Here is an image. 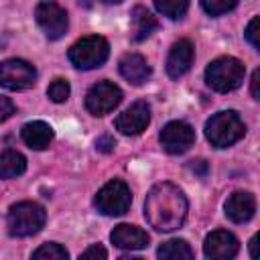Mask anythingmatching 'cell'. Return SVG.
Returning a JSON list of instances; mask_svg holds the SVG:
<instances>
[{"mask_svg":"<svg viewBox=\"0 0 260 260\" xmlns=\"http://www.w3.org/2000/svg\"><path fill=\"white\" fill-rule=\"evenodd\" d=\"M130 16H132V41L136 43L148 39L158 28L156 16H152V12L146 6H134Z\"/></svg>","mask_w":260,"mask_h":260,"instance_id":"18","label":"cell"},{"mask_svg":"<svg viewBox=\"0 0 260 260\" xmlns=\"http://www.w3.org/2000/svg\"><path fill=\"white\" fill-rule=\"evenodd\" d=\"M258 236H254L252 240H250V256H252V260H258Z\"/></svg>","mask_w":260,"mask_h":260,"instance_id":"31","label":"cell"},{"mask_svg":"<svg viewBox=\"0 0 260 260\" xmlns=\"http://www.w3.org/2000/svg\"><path fill=\"white\" fill-rule=\"evenodd\" d=\"M30 260H69V254L61 244L49 242V244H43L41 248H37L32 252Z\"/></svg>","mask_w":260,"mask_h":260,"instance_id":"22","label":"cell"},{"mask_svg":"<svg viewBox=\"0 0 260 260\" xmlns=\"http://www.w3.org/2000/svg\"><path fill=\"white\" fill-rule=\"evenodd\" d=\"M244 73H246V67L240 59H236V57H217L207 65L205 81L211 89H215L219 93H228V91H234L242 85Z\"/></svg>","mask_w":260,"mask_h":260,"instance_id":"2","label":"cell"},{"mask_svg":"<svg viewBox=\"0 0 260 260\" xmlns=\"http://www.w3.org/2000/svg\"><path fill=\"white\" fill-rule=\"evenodd\" d=\"M114 146H116V140H114L110 134H102V136L95 140V148H98L100 152H112Z\"/></svg>","mask_w":260,"mask_h":260,"instance_id":"27","label":"cell"},{"mask_svg":"<svg viewBox=\"0 0 260 260\" xmlns=\"http://www.w3.org/2000/svg\"><path fill=\"white\" fill-rule=\"evenodd\" d=\"M256 211V199L248 191H236L225 201V215L234 223H246Z\"/></svg>","mask_w":260,"mask_h":260,"instance_id":"15","label":"cell"},{"mask_svg":"<svg viewBox=\"0 0 260 260\" xmlns=\"http://www.w3.org/2000/svg\"><path fill=\"white\" fill-rule=\"evenodd\" d=\"M150 122V106L146 102H134L130 108H126L116 118V130H120L126 136H136L146 130Z\"/></svg>","mask_w":260,"mask_h":260,"instance_id":"12","label":"cell"},{"mask_svg":"<svg viewBox=\"0 0 260 260\" xmlns=\"http://www.w3.org/2000/svg\"><path fill=\"white\" fill-rule=\"evenodd\" d=\"M238 250H240V242L228 230L211 232L203 244V252L209 260H234Z\"/></svg>","mask_w":260,"mask_h":260,"instance_id":"11","label":"cell"},{"mask_svg":"<svg viewBox=\"0 0 260 260\" xmlns=\"http://www.w3.org/2000/svg\"><path fill=\"white\" fill-rule=\"evenodd\" d=\"M118 260H144V258H140V256H120Z\"/></svg>","mask_w":260,"mask_h":260,"instance_id":"32","label":"cell"},{"mask_svg":"<svg viewBox=\"0 0 260 260\" xmlns=\"http://www.w3.org/2000/svg\"><path fill=\"white\" fill-rule=\"evenodd\" d=\"M154 8L171 20H179L189 10V2H185V0H156Z\"/></svg>","mask_w":260,"mask_h":260,"instance_id":"21","label":"cell"},{"mask_svg":"<svg viewBox=\"0 0 260 260\" xmlns=\"http://www.w3.org/2000/svg\"><path fill=\"white\" fill-rule=\"evenodd\" d=\"M250 85H252V98H254V100H260V89H258V85H260V69H256V71L252 73Z\"/></svg>","mask_w":260,"mask_h":260,"instance_id":"30","label":"cell"},{"mask_svg":"<svg viewBox=\"0 0 260 260\" xmlns=\"http://www.w3.org/2000/svg\"><path fill=\"white\" fill-rule=\"evenodd\" d=\"M26 171V158L16 150L0 152V179H14Z\"/></svg>","mask_w":260,"mask_h":260,"instance_id":"20","label":"cell"},{"mask_svg":"<svg viewBox=\"0 0 260 260\" xmlns=\"http://www.w3.org/2000/svg\"><path fill=\"white\" fill-rule=\"evenodd\" d=\"M158 140H160V146L169 154H183L193 146L195 130L183 120H173L160 130Z\"/></svg>","mask_w":260,"mask_h":260,"instance_id":"10","label":"cell"},{"mask_svg":"<svg viewBox=\"0 0 260 260\" xmlns=\"http://www.w3.org/2000/svg\"><path fill=\"white\" fill-rule=\"evenodd\" d=\"M106 258H108L106 248H104V246H100V244L89 246V248L79 256V260H106Z\"/></svg>","mask_w":260,"mask_h":260,"instance_id":"26","label":"cell"},{"mask_svg":"<svg viewBox=\"0 0 260 260\" xmlns=\"http://www.w3.org/2000/svg\"><path fill=\"white\" fill-rule=\"evenodd\" d=\"M12 114H14V104H12L8 98L0 95V122L8 120Z\"/></svg>","mask_w":260,"mask_h":260,"instance_id":"28","label":"cell"},{"mask_svg":"<svg viewBox=\"0 0 260 260\" xmlns=\"http://www.w3.org/2000/svg\"><path fill=\"white\" fill-rule=\"evenodd\" d=\"M189 169H191L197 177H205V175H207V171H209V167H207V162H205L203 158L191 160V162H189Z\"/></svg>","mask_w":260,"mask_h":260,"instance_id":"29","label":"cell"},{"mask_svg":"<svg viewBox=\"0 0 260 260\" xmlns=\"http://www.w3.org/2000/svg\"><path fill=\"white\" fill-rule=\"evenodd\" d=\"M45 219H47V213L39 203H35V201L14 203L8 209V217H6L8 234L14 238L32 236L45 225Z\"/></svg>","mask_w":260,"mask_h":260,"instance_id":"4","label":"cell"},{"mask_svg":"<svg viewBox=\"0 0 260 260\" xmlns=\"http://www.w3.org/2000/svg\"><path fill=\"white\" fill-rule=\"evenodd\" d=\"M37 81V69L24 59H6L0 63V85L10 91H22Z\"/></svg>","mask_w":260,"mask_h":260,"instance_id":"7","label":"cell"},{"mask_svg":"<svg viewBox=\"0 0 260 260\" xmlns=\"http://www.w3.org/2000/svg\"><path fill=\"white\" fill-rule=\"evenodd\" d=\"M238 6L236 0H203L201 2V8L209 14V16H221L230 10H234Z\"/></svg>","mask_w":260,"mask_h":260,"instance_id":"23","label":"cell"},{"mask_svg":"<svg viewBox=\"0 0 260 260\" xmlns=\"http://www.w3.org/2000/svg\"><path fill=\"white\" fill-rule=\"evenodd\" d=\"M110 240H112L114 246H118L122 250H142L150 242V238L144 230H140L136 225H130V223L116 225L110 234Z\"/></svg>","mask_w":260,"mask_h":260,"instance_id":"14","label":"cell"},{"mask_svg":"<svg viewBox=\"0 0 260 260\" xmlns=\"http://www.w3.org/2000/svg\"><path fill=\"white\" fill-rule=\"evenodd\" d=\"M244 134H246V126L242 118L232 110L217 112L205 122V136L215 148H228L236 144Z\"/></svg>","mask_w":260,"mask_h":260,"instance_id":"3","label":"cell"},{"mask_svg":"<svg viewBox=\"0 0 260 260\" xmlns=\"http://www.w3.org/2000/svg\"><path fill=\"white\" fill-rule=\"evenodd\" d=\"M187 197L173 183L154 185L144 201V217L158 232H173L185 223L187 217Z\"/></svg>","mask_w":260,"mask_h":260,"instance_id":"1","label":"cell"},{"mask_svg":"<svg viewBox=\"0 0 260 260\" xmlns=\"http://www.w3.org/2000/svg\"><path fill=\"white\" fill-rule=\"evenodd\" d=\"M120 73L126 81H130L132 85H142L148 77H150V65L148 61L138 55V53H128L120 59Z\"/></svg>","mask_w":260,"mask_h":260,"instance_id":"16","label":"cell"},{"mask_svg":"<svg viewBox=\"0 0 260 260\" xmlns=\"http://www.w3.org/2000/svg\"><path fill=\"white\" fill-rule=\"evenodd\" d=\"M35 16H37L39 26L47 35V39L57 41L67 32L69 18H67V12L63 6L55 4V2H41V4H37Z\"/></svg>","mask_w":260,"mask_h":260,"instance_id":"9","label":"cell"},{"mask_svg":"<svg viewBox=\"0 0 260 260\" xmlns=\"http://www.w3.org/2000/svg\"><path fill=\"white\" fill-rule=\"evenodd\" d=\"M122 102V89L112 81H98L85 95V108L93 116H106Z\"/></svg>","mask_w":260,"mask_h":260,"instance_id":"8","label":"cell"},{"mask_svg":"<svg viewBox=\"0 0 260 260\" xmlns=\"http://www.w3.org/2000/svg\"><path fill=\"white\" fill-rule=\"evenodd\" d=\"M69 93H71V87H69V83H67L65 79H61V77H57V79L49 85V89H47V95H49L55 104L65 102V100L69 98Z\"/></svg>","mask_w":260,"mask_h":260,"instance_id":"24","label":"cell"},{"mask_svg":"<svg viewBox=\"0 0 260 260\" xmlns=\"http://www.w3.org/2000/svg\"><path fill=\"white\" fill-rule=\"evenodd\" d=\"M195 57V49L193 43L189 39H179L177 43H173L169 57H167V73L173 79H179L181 75H185L193 63Z\"/></svg>","mask_w":260,"mask_h":260,"instance_id":"13","label":"cell"},{"mask_svg":"<svg viewBox=\"0 0 260 260\" xmlns=\"http://www.w3.org/2000/svg\"><path fill=\"white\" fill-rule=\"evenodd\" d=\"M108 55H110V45L100 35L81 37L69 49V61L77 69H95V67H102L106 63Z\"/></svg>","mask_w":260,"mask_h":260,"instance_id":"5","label":"cell"},{"mask_svg":"<svg viewBox=\"0 0 260 260\" xmlns=\"http://www.w3.org/2000/svg\"><path fill=\"white\" fill-rule=\"evenodd\" d=\"M132 193L124 181L106 183L93 197V205L102 215H122L130 209Z\"/></svg>","mask_w":260,"mask_h":260,"instance_id":"6","label":"cell"},{"mask_svg":"<svg viewBox=\"0 0 260 260\" xmlns=\"http://www.w3.org/2000/svg\"><path fill=\"white\" fill-rule=\"evenodd\" d=\"M258 24H260V18H258V16H254V18L250 20L248 28H246V39H248V43H250L254 49H260V39H258Z\"/></svg>","mask_w":260,"mask_h":260,"instance_id":"25","label":"cell"},{"mask_svg":"<svg viewBox=\"0 0 260 260\" xmlns=\"http://www.w3.org/2000/svg\"><path fill=\"white\" fill-rule=\"evenodd\" d=\"M156 258L158 260H195V254L185 240L175 238V240H167L158 246Z\"/></svg>","mask_w":260,"mask_h":260,"instance_id":"19","label":"cell"},{"mask_svg":"<svg viewBox=\"0 0 260 260\" xmlns=\"http://www.w3.org/2000/svg\"><path fill=\"white\" fill-rule=\"evenodd\" d=\"M20 136H22L26 146H30L35 150H43L53 140V128L43 120H32V122H26L22 126Z\"/></svg>","mask_w":260,"mask_h":260,"instance_id":"17","label":"cell"}]
</instances>
